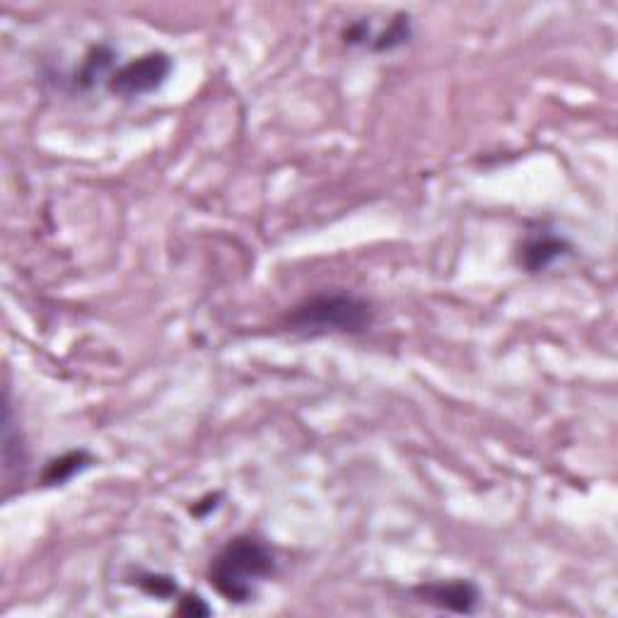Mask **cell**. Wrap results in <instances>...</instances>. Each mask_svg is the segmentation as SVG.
Instances as JSON below:
<instances>
[{"instance_id": "1", "label": "cell", "mask_w": 618, "mask_h": 618, "mask_svg": "<svg viewBox=\"0 0 618 618\" xmlns=\"http://www.w3.org/2000/svg\"><path fill=\"white\" fill-rule=\"evenodd\" d=\"M278 561L273 548L256 536H237L213 558L208 580L220 597L232 604H247L259 585L276 575Z\"/></svg>"}, {"instance_id": "2", "label": "cell", "mask_w": 618, "mask_h": 618, "mask_svg": "<svg viewBox=\"0 0 618 618\" xmlns=\"http://www.w3.org/2000/svg\"><path fill=\"white\" fill-rule=\"evenodd\" d=\"M372 314L370 302L351 293H322L302 302L290 314V326L297 334H360L370 329Z\"/></svg>"}, {"instance_id": "3", "label": "cell", "mask_w": 618, "mask_h": 618, "mask_svg": "<svg viewBox=\"0 0 618 618\" xmlns=\"http://www.w3.org/2000/svg\"><path fill=\"white\" fill-rule=\"evenodd\" d=\"M169 73H172V58L162 51H153L119 68L109 78V90L121 97H143L160 90L167 83Z\"/></svg>"}, {"instance_id": "4", "label": "cell", "mask_w": 618, "mask_h": 618, "mask_svg": "<svg viewBox=\"0 0 618 618\" xmlns=\"http://www.w3.org/2000/svg\"><path fill=\"white\" fill-rule=\"evenodd\" d=\"M568 254L570 244L565 242L561 235H556V232L548 230V227H536V230L529 232L527 239H524L520 259L527 271L539 273L546 271L548 266H553Z\"/></svg>"}, {"instance_id": "5", "label": "cell", "mask_w": 618, "mask_h": 618, "mask_svg": "<svg viewBox=\"0 0 618 618\" xmlns=\"http://www.w3.org/2000/svg\"><path fill=\"white\" fill-rule=\"evenodd\" d=\"M421 594L428 602H433L442 609L457 611V614H471L476 604L481 602L478 587L471 585L469 580H454V582H440V585L423 587Z\"/></svg>"}, {"instance_id": "6", "label": "cell", "mask_w": 618, "mask_h": 618, "mask_svg": "<svg viewBox=\"0 0 618 618\" xmlns=\"http://www.w3.org/2000/svg\"><path fill=\"white\" fill-rule=\"evenodd\" d=\"M411 34H413L411 17H408V15H396L394 20L389 22V27L384 29V32H372V27H370V39H367V49L377 51V54H382V51H394V49H399V46L408 44Z\"/></svg>"}, {"instance_id": "7", "label": "cell", "mask_w": 618, "mask_h": 618, "mask_svg": "<svg viewBox=\"0 0 618 618\" xmlns=\"http://www.w3.org/2000/svg\"><path fill=\"white\" fill-rule=\"evenodd\" d=\"M92 462H95V459H92L90 452H85V450L63 454V457L54 459V462L46 466L44 483L46 486H61V483L71 481L75 474L85 471Z\"/></svg>"}, {"instance_id": "8", "label": "cell", "mask_w": 618, "mask_h": 618, "mask_svg": "<svg viewBox=\"0 0 618 618\" xmlns=\"http://www.w3.org/2000/svg\"><path fill=\"white\" fill-rule=\"evenodd\" d=\"M112 58H114V54L109 49H104V46H97V49H92V54L85 58L83 68L75 73V85L90 87L97 80V75L107 73V68L112 66Z\"/></svg>"}, {"instance_id": "9", "label": "cell", "mask_w": 618, "mask_h": 618, "mask_svg": "<svg viewBox=\"0 0 618 618\" xmlns=\"http://www.w3.org/2000/svg\"><path fill=\"white\" fill-rule=\"evenodd\" d=\"M138 585H141V590H145L148 594H155V597H172L174 592H177V585H174L172 577L165 575H141L138 577Z\"/></svg>"}, {"instance_id": "10", "label": "cell", "mask_w": 618, "mask_h": 618, "mask_svg": "<svg viewBox=\"0 0 618 618\" xmlns=\"http://www.w3.org/2000/svg\"><path fill=\"white\" fill-rule=\"evenodd\" d=\"M179 614H184V616H208V614H211V609H208V606L203 604L201 597H184L182 604H179Z\"/></svg>"}]
</instances>
